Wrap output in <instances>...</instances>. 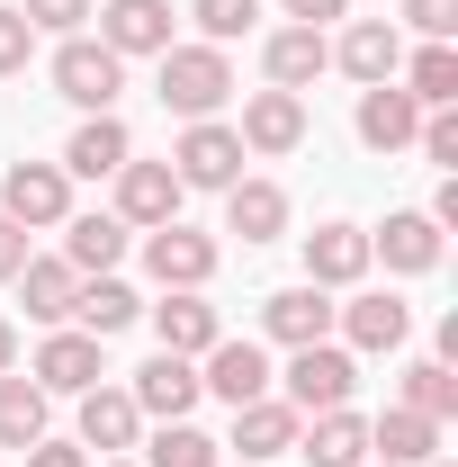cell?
<instances>
[{
    "label": "cell",
    "instance_id": "1",
    "mask_svg": "<svg viewBox=\"0 0 458 467\" xmlns=\"http://www.w3.org/2000/svg\"><path fill=\"white\" fill-rule=\"evenodd\" d=\"M153 63H162V109L172 117H216L234 99L225 46H172V55H153Z\"/></svg>",
    "mask_w": 458,
    "mask_h": 467
},
{
    "label": "cell",
    "instance_id": "2",
    "mask_svg": "<svg viewBox=\"0 0 458 467\" xmlns=\"http://www.w3.org/2000/svg\"><path fill=\"white\" fill-rule=\"evenodd\" d=\"M279 387H287L279 405L333 413V405H350V387H359V359H350L342 342H306V350H287V378H279Z\"/></svg>",
    "mask_w": 458,
    "mask_h": 467
},
{
    "label": "cell",
    "instance_id": "3",
    "mask_svg": "<svg viewBox=\"0 0 458 467\" xmlns=\"http://www.w3.org/2000/svg\"><path fill=\"white\" fill-rule=\"evenodd\" d=\"M55 90H63L81 117H109L117 90H126V63H117L99 36H63V46H55Z\"/></svg>",
    "mask_w": 458,
    "mask_h": 467
},
{
    "label": "cell",
    "instance_id": "4",
    "mask_svg": "<svg viewBox=\"0 0 458 467\" xmlns=\"http://www.w3.org/2000/svg\"><path fill=\"white\" fill-rule=\"evenodd\" d=\"M0 216L27 234H46L72 216V180H63V162H9L0 171Z\"/></svg>",
    "mask_w": 458,
    "mask_h": 467
},
{
    "label": "cell",
    "instance_id": "5",
    "mask_svg": "<svg viewBox=\"0 0 458 467\" xmlns=\"http://www.w3.org/2000/svg\"><path fill=\"white\" fill-rule=\"evenodd\" d=\"M172 171H180V189H234L243 180V135L216 126V117H189V135L172 144Z\"/></svg>",
    "mask_w": 458,
    "mask_h": 467
},
{
    "label": "cell",
    "instance_id": "6",
    "mask_svg": "<svg viewBox=\"0 0 458 467\" xmlns=\"http://www.w3.org/2000/svg\"><path fill=\"white\" fill-rule=\"evenodd\" d=\"M144 270H153V288H207L216 279V234H198V225H153L144 234Z\"/></svg>",
    "mask_w": 458,
    "mask_h": 467
},
{
    "label": "cell",
    "instance_id": "7",
    "mask_svg": "<svg viewBox=\"0 0 458 467\" xmlns=\"http://www.w3.org/2000/svg\"><path fill=\"white\" fill-rule=\"evenodd\" d=\"M180 198H189V189H180L172 162H126V171H117V225H126V234H153V225H172V216H180Z\"/></svg>",
    "mask_w": 458,
    "mask_h": 467
},
{
    "label": "cell",
    "instance_id": "8",
    "mask_svg": "<svg viewBox=\"0 0 458 467\" xmlns=\"http://www.w3.org/2000/svg\"><path fill=\"white\" fill-rule=\"evenodd\" d=\"M279 378H270V350L261 342H216L207 350V368H198V396H216V405H261Z\"/></svg>",
    "mask_w": 458,
    "mask_h": 467
},
{
    "label": "cell",
    "instance_id": "9",
    "mask_svg": "<svg viewBox=\"0 0 458 467\" xmlns=\"http://www.w3.org/2000/svg\"><path fill=\"white\" fill-rule=\"evenodd\" d=\"M350 126H359V144H369V153H404V144L422 135V99H413L404 81H369Z\"/></svg>",
    "mask_w": 458,
    "mask_h": 467
},
{
    "label": "cell",
    "instance_id": "10",
    "mask_svg": "<svg viewBox=\"0 0 458 467\" xmlns=\"http://www.w3.org/2000/svg\"><path fill=\"white\" fill-rule=\"evenodd\" d=\"M135 413H153V422H189L198 413V359H180V350H153L144 368H135Z\"/></svg>",
    "mask_w": 458,
    "mask_h": 467
},
{
    "label": "cell",
    "instance_id": "11",
    "mask_svg": "<svg viewBox=\"0 0 458 467\" xmlns=\"http://www.w3.org/2000/svg\"><path fill=\"white\" fill-rule=\"evenodd\" d=\"M99 18V46L117 63L126 55H172V0H109V9H90Z\"/></svg>",
    "mask_w": 458,
    "mask_h": 467
},
{
    "label": "cell",
    "instance_id": "12",
    "mask_svg": "<svg viewBox=\"0 0 458 467\" xmlns=\"http://www.w3.org/2000/svg\"><path fill=\"white\" fill-rule=\"evenodd\" d=\"M27 378H36L46 396H90V387H99L109 368H99V342H90V333H72V324H55V333H46V350H36V368H27Z\"/></svg>",
    "mask_w": 458,
    "mask_h": 467
},
{
    "label": "cell",
    "instance_id": "13",
    "mask_svg": "<svg viewBox=\"0 0 458 467\" xmlns=\"http://www.w3.org/2000/svg\"><path fill=\"white\" fill-rule=\"evenodd\" d=\"M135 162V135H126V117H81L72 126V144H63V180H117Z\"/></svg>",
    "mask_w": 458,
    "mask_h": 467
},
{
    "label": "cell",
    "instance_id": "14",
    "mask_svg": "<svg viewBox=\"0 0 458 467\" xmlns=\"http://www.w3.org/2000/svg\"><path fill=\"white\" fill-rule=\"evenodd\" d=\"M261 333L279 350H306V342H333V288H279L270 306H261Z\"/></svg>",
    "mask_w": 458,
    "mask_h": 467
},
{
    "label": "cell",
    "instance_id": "15",
    "mask_svg": "<svg viewBox=\"0 0 458 467\" xmlns=\"http://www.w3.org/2000/svg\"><path fill=\"white\" fill-rule=\"evenodd\" d=\"M369 225H315L306 234V288H350V279H369Z\"/></svg>",
    "mask_w": 458,
    "mask_h": 467
},
{
    "label": "cell",
    "instance_id": "16",
    "mask_svg": "<svg viewBox=\"0 0 458 467\" xmlns=\"http://www.w3.org/2000/svg\"><path fill=\"white\" fill-rule=\"evenodd\" d=\"M234 135H243V153H297L306 144V99L297 90H252Z\"/></svg>",
    "mask_w": 458,
    "mask_h": 467
},
{
    "label": "cell",
    "instance_id": "17",
    "mask_svg": "<svg viewBox=\"0 0 458 467\" xmlns=\"http://www.w3.org/2000/svg\"><path fill=\"white\" fill-rule=\"evenodd\" d=\"M297 431H306V413L279 405V396H261V405H234V459H243V467H270L279 450H297Z\"/></svg>",
    "mask_w": 458,
    "mask_h": 467
},
{
    "label": "cell",
    "instance_id": "18",
    "mask_svg": "<svg viewBox=\"0 0 458 467\" xmlns=\"http://www.w3.org/2000/svg\"><path fill=\"white\" fill-rule=\"evenodd\" d=\"M153 333H162V350H180V359H207V350L225 342L216 306H207L198 288H162V306H153Z\"/></svg>",
    "mask_w": 458,
    "mask_h": 467
},
{
    "label": "cell",
    "instance_id": "19",
    "mask_svg": "<svg viewBox=\"0 0 458 467\" xmlns=\"http://www.w3.org/2000/svg\"><path fill=\"white\" fill-rule=\"evenodd\" d=\"M333 63H342L359 90H369V81H396V72H404V36L387 27V18H359V27H342Z\"/></svg>",
    "mask_w": 458,
    "mask_h": 467
},
{
    "label": "cell",
    "instance_id": "20",
    "mask_svg": "<svg viewBox=\"0 0 458 467\" xmlns=\"http://www.w3.org/2000/svg\"><path fill=\"white\" fill-rule=\"evenodd\" d=\"M135 431H144V413H135L126 387H90V396H81V450L117 459V450H135Z\"/></svg>",
    "mask_w": 458,
    "mask_h": 467
},
{
    "label": "cell",
    "instance_id": "21",
    "mask_svg": "<svg viewBox=\"0 0 458 467\" xmlns=\"http://www.w3.org/2000/svg\"><path fill=\"white\" fill-rule=\"evenodd\" d=\"M297 450H306V467H359V459H369V422H359L350 405H333V413H306Z\"/></svg>",
    "mask_w": 458,
    "mask_h": 467
},
{
    "label": "cell",
    "instance_id": "22",
    "mask_svg": "<svg viewBox=\"0 0 458 467\" xmlns=\"http://www.w3.org/2000/svg\"><path fill=\"white\" fill-rule=\"evenodd\" d=\"M333 63V46H324V27H279L270 46H261V72H270V90H297L306 99V81Z\"/></svg>",
    "mask_w": 458,
    "mask_h": 467
},
{
    "label": "cell",
    "instance_id": "23",
    "mask_svg": "<svg viewBox=\"0 0 458 467\" xmlns=\"http://www.w3.org/2000/svg\"><path fill=\"white\" fill-rule=\"evenodd\" d=\"M333 324L350 333V350H396L404 333H413L404 296H387V288H369V296H350V306H333Z\"/></svg>",
    "mask_w": 458,
    "mask_h": 467
},
{
    "label": "cell",
    "instance_id": "24",
    "mask_svg": "<svg viewBox=\"0 0 458 467\" xmlns=\"http://www.w3.org/2000/svg\"><path fill=\"white\" fill-rule=\"evenodd\" d=\"M225 234H243V243H279V234H287V189H279V180H234V189H225Z\"/></svg>",
    "mask_w": 458,
    "mask_h": 467
},
{
    "label": "cell",
    "instance_id": "25",
    "mask_svg": "<svg viewBox=\"0 0 458 467\" xmlns=\"http://www.w3.org/2000/svg\"><path fill=\"white\" fill-rule=\"evenodd\" d=\"M369 252H387V270H404V279H422V270L441 261V225H432L422 207H404V216H387V225L369 234Z\"/></svg>",
    "mask_w": 458,
    "mask_h": 467
},
{
    "label": "cell",
    "instance_id": "26",
    "mask_svg": "<svg viewBox=\"0 0 458 467\" xmlns=\"http://www.w3.org/2000/svg\"><path fill=\"white\" fill-rule=\"evenodd\" d=\"M369 450H378L387 467H422V459H441V422L396 405V413H378V422H369Z\"/></svg>",
    "mask_w": 458,
    "mask_h": 467
},
{
    "label": "cell",
    "instance_id": "27",
    "mask_svg": "<svg viewBox=\"0 0 458 467\" xmlns=\"http://www.w3.org/2000/svg\"><path fill=\"white\" fill-rule=\"evenodd\" d=\"M63 261L81 279H109L117 261H126V225L117 216H63Z\"/></svg>",
    "mask_w": 458,
    "mask_h": 467
},
{
    "label": "cell",
    "instance_id": "28",
    "mask_svg": "<svg viewBox=\"0 0 458 467\" xmlns=\"http://www.w3.org/2000/svg\"><path fill=\"white\" fill-rule=\"evenodd\" d=\"M135 315H144V296L126 288L117 270H109V279H81V296H72V324H81L90 342H109V333H126Z\"/></svg>",
    "mask_w": 458,
    "mask_h": 467
},
{
    "label": "cell",
    "instance_id": "29",
    "mask_svg": "<svg viewBox=\"0 0 458 467\" xmlns=\"http://www.w3.org/2000/svg\"><path fill=\"white\" fill-rule=\"evenodd\" d=\"M18 296H27V324H72V296H81V270L72 261H27L18 270Z\"/></svg>",
    "mask_w": 458,
    "mask_h": 467
},
{
    "label": "cell",
    "instance_id": "30",
    "mask_svg": "<svg viewBox=\"0 0 458 467\" xmlns=\"http://www.w3.org/2000/svg\"><path fill=\"white\" fill-rule=\"evenodd\" d=\"M36 441H46V387L27 368H9L0 378V450H36Z\"/></svg>",
    "mask_w": 458,
    "mask_h": 467
},
{
    "label": "cell",
    "instance_id": "31",
    "mask_svg": "<svg viewBox=\"0 0 458 467\" xmlns=\"http://www.w3.org/2000/svg\"><path fill=\"white\" fill-rule=\"evenodd\" d=\"M396 81L422 99V109H458V46H422V55H404Z\"/></svg>",
    "mask_w": 458,
    "mask_h": 467
},
{
    "label": "cell",
    "instance_id": "32",
    "mask_svg": "<svg viewBox=\"0 0 458 467\" xmlns=\"http://www.w3.org/2000/svg\"><path fill=\"white\" fill-rule=\"evenodd\" d=\"M404 413H432V422H450V413H458L450 359H413V368H404Z\"/></svg>",
    "mask_w": 458,
    "mask_h": 467
},
{
    "label": "cell",
    "instance_id": "33",
    "mask_svg": "<svg viewBox=\"0 0 458 467\" xmlns=\"http://www.w3.org/2000/svg\"><path fill=\"white\" fill-rule=\"evenodd\" d=\"M144 467H225V459H216V441H207L198 422H162L153 450H144Z\"/></svg>",
    "mask_w": 458,
    "mask_h": 467
},
{
    "label": "cell",
    "instance_id": "34",
    "mask_svg": "<svg viewBox=\"0 0 458 467\" xmlns=\"http://www.w3.org/2000/svg\"><path fill=\"white\" fill-rule=\"evenodd\" d=\"M189 18H198V46H234V36H252L261 0H189Z\"/></svg>",
    "mask_w": 458,
    "mask_h": 467
},
{
    "label": "cell",
    "instance_id": "35",
    "mask_svg": "<svg viewBox=\"0 0 458 467\" xmlns=\"http://www.w3.org/2000/svg\"><path fill=\"white\" fill-rule=\"evenodd\" d=\"M90 9H99V0H18V18H27L36 36H81Z\"/></svg>",
    "mask_w": 458,
    "mask_h": 467
},
{
    "label": "cell",
    "instance_id": "36",
    "mask_svg": "<svg viewBox=\"0 0 458 467\" xmlns=\"http://www.w3.org/2000/svg\"><path fill=\"white\" fill-rule=\"evenodd\" d=\"M404 27H413L422 46H450L458 36V0H404Z\"/></svg>",
    "mask_w": 458,
    "mask_h": 467
},
{
    "label": "cell",
    "instance_id": "37",
    "mask_svg": "<svg viewBox=\"0 0 458 467\" xmlns=\"http://www.w3.org/2000/svg\"><path fill=\"white\" fill-rule=\"evenodd\" d=\"M441 171H458V109H422V135H413Z\"/></svg>",
    "mask_w": 458,
    "mask_h": 467
},
{
    "label": "cell",
    "instance_id": "38",
    "mask_svg": "<svg viewBox=\"0 0 458 467\" xmlns=\"http://www.w3.org/2000/svg\"><path fill=\"white\" fill-rule=\"evenodd\" d=\"M27 55H36V27L18 9H0V72H27Z\"/></svg>",
    "mask_w": 458,
    "mask_h": 467
},
{
    "label": "cell",
    "instance_id": "39",
    "mask_svg": "<svg viewBox=\"0 0 458 467\" xmlns=\"http://www.w3.org/2000/svg\"><path fill=\"white\" fill-rule=\"evenodd\" d=\"M27 261H36V252H27V225H9V216H0V288H9Z\"/></svg>",
    "mask_w": 458,
    "mask_h": 467
},
{
    "label": "cell",
    "instance_id": "40",
    "mask_svg": "<svg viewBox=\"0 0 458 467\" xmlns=\"http://www.w3.org/2000/svg\"><path fill=\"white\" fill-rule=\"evenodd\" d=\"M287 9V27H324V18H342L350 0H279Z\"/></svg>",
    "mask_w": 458,
    "mask_h": 467
},
{
    "label": "cell",
    "instance_id": "41",
    "mask_svg": "<svg viewBox=\"0 0 458 467\" xmlns=\"http://www.w3.org/2000/svg\"><path fill=\"white\" fill-rule=\"evenodd\" d=\"M27 467H90V459H81V441H36Z\"/></svg>",
    "mask_w": 458,
    "mask_h": 467
},
{
    "label": "cell",
    "instance_id": "42",
    "mask_svg": "<svg viewBox=\"0 0 458 467\" xmlns=\"http://www.w3.org/2000/svg\"><path fill=\"white\" fill-rule=\"evenodd\" d=\"M9 368H18V324L0 315V378H9Z\"/></svg>",
    "mask_w": 458,
    "mask_h": 467
},
{
    "label": "cell",
    "instance_id": "43",
    "mask_svg": "<svg viewBox=\"0 0 458 467\" xmlns=\"http://www.w3.org/2000/svg\"><path fill=\"white\" fill-rule=\"evenodd\" d=\"M422 467H450V459H422Z\"/></svg>",
    "mask_w": 458,
    "mask_h": 467
},
{
    "label": "cell",
    "instance_id": "44",
    "mask_svg": "<svg viewBox=\"0 0 458 467\" xmlns=\"http://www.w3.org/2000/svg\"><path fill=\"white\" fill-rule=\"evenodd\" d=\"M99 467H126V459H99Z\"/></svg>",
    "mask_w": 458,
    "mask_h": 467
}]
</instances>
